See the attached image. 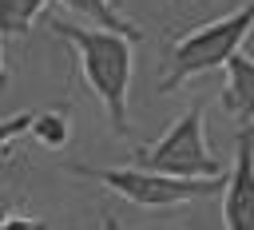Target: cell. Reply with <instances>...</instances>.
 Returning a JSON list of instances; mask_svg holds the SVG:
<instances>
[{"label":"cell","mask_w":254,"mask_h":230,"mask_svg":"<svg viewBox=\"0 0 254 230\" xmlns=\"http://www.w3.org/2000/svg\"><path fill=\"white\" fill-rule=\"evenodd\" d=\"M52 32L71 44L79 75L95 91V99L107 111V123L115 135H127L131 115H127V91H131V48L135 40L111 28H79L71 20H52Z\"/></svg>","instance_id":"1"},{"label":"cell","mask_w":254,"mask_h":230,"mask_svg":"<svg viewBox=\"0 0 254 230\" xmlns=\"http://www.w3.org/2000/svg\"><path fill=\"white\" fill-rule=\"evenodd\" d=\"M250 32H254V0L226 12V16H218V20H206V24L190 28V32H183L167 52V71L159 75L155 91L171 95L175 87H183V83H190V79H198L206 71L226 67V59L246 44Z\"/></svg>","instance_id":"2"},{"label":"cell","mask_w":254,"mask_h":230,"mask_svg":"<svg viewBox=\"0 0 254 230\" xmlns=\"http://www.w3.org/2000/svg\"><path fill=\"white\" fill-rule=\"evenodd\" d=\"M71 174H83L107 190H115L119 198L147 206V210H163V206H183V202H198L222 190V174H163L151 167H87V163H67Z\"/></svg>","instance_id":"3"},{"label":"cell","mask_w":254,"mask_h":230,"mask_svg":"<svg viewBox=\"0 0 254 230\" xmlns=\"http://www.w3.org/2000/svg\"><path fill=\"white\" fill-rule=\"evenodd\" d=\"M202 119H206L202 103H190L167 127V135H159L155 143H143L135 151V163L151 167V171H163V174H222V163L206 143V123Z\"/></svg>","instance_id":"4"},{"label":"cell","mask_w":254,"mask_h":230,"mask_svg":"<svg viewBox=\"0 0 254 230\" xmlns=\"http://www.w3.org/2000/svg\"><path fill=\"white\" fill-rule=\"evenodd\" d=\"M222 222L230 230H254V123L234 135V163L222 182Z\"/></svg>","instance_id":"5"},{"label":"cell","mask_w":254,"mask_h":230,"mask_svg":"<svg viewBox=\"0 0 254 230\" xmlns=\"http://www.w3.org/2000/svg\"><path fill=\"white\" fill-rule=\"evenodd\" d=\"M222 111L238 123H254V56L234 52L226 59V87H222Z\"/></svg>","instance_id":"6"},{"label":"cell","mask_w":254,"mask_h":230,"mask_svg":"<svg viewBox=\"0 0 254 230\" xmlns=\"http://www.w3.org/2000/svg\"><path fill=\"white\" fill-rule=\"evenodd\" d=\"M64 8H71L75 16H83V20H91L95 28H111V32H123V36H131L135 44L143 40V28L135 24V20H127L111 0H60Z\"/></svg>","instance_id":"7"},{"label":"cell","mask_w":254,"mask_h":230,"mask_svg":"<svg viewBox=\"0 0 254 230\" xmlns=\"http://www.w3.org/2000/svg\"><path fill=\"white\" fill-rule=\"evenodd\" d=\"M40 147H48V151H60V147H67V139H71V111L67 107H48V111H36V119H32V131H28Z\"/></svg>","instance_id":"8"},{"label":"cell","mask_w":254,"mask_h":230,"mask_svg":"<svg viewBox=\"0 0 254 230\" xmlns=\"http://www.w3.org/2000/svg\"><path fill=\"white\" fill-rule=\"evenodd\" d=\"M44 8H48V0H0V32L4 36H28Z\"/></svg>","instance_id":"9"},{"label":"cell","mask_w":254,"mask_h":230,"mask_svg":"<svg viewBox=\"0 0 254 230\" xmlns=\"http://www.w3.org/2000/svg\"><path fill=\"white\" fill-rule=\"evenodd\" d=\"M32 111H20V115H8V119H0V155L8 151V143L16 139V135H24V131H32Z\"/></svg>","instance_id":"10"},{"label":"cell","mask_w":254,"mask_h":230,"mask_svg":"<svg viewBox=\"0 0 254 230\" xmlns=\"http://www.w3.org/2000/svg\"><path fill=\"white\" fill-rule=\"evenodd\" d=\"M44 226H48L44 218H28V214H12L4 222V230H44Z\"/></svg>","instance_id":"11"},{"label":"cell","mask_w":254,"mask_h":230,"mask_svg":"<svg viewBox=\"0 0 254 230\" xmlns=\"http://www.w3.org/2000/svg\"><path fill=\"white\" fill-rule=\"evenodd\" d=\"M12 210H16V202H12V194H4V190H0V230H4V222L12 218Z\"/></svg>","instance_id":"12"},{"label":"cell","mask_w":254,"mask_h":230,"mask_svg":"<svg viewBox=\"0 0 254 230\" xmlns=\"http://www.w3.org/2000/svg\"><path fill=\"white\" fill-rule=\"evenodd\" d=\"M8 87V67H4V32H0V91Z\"/></svg>","instance_id":"13"}]
</instances>
